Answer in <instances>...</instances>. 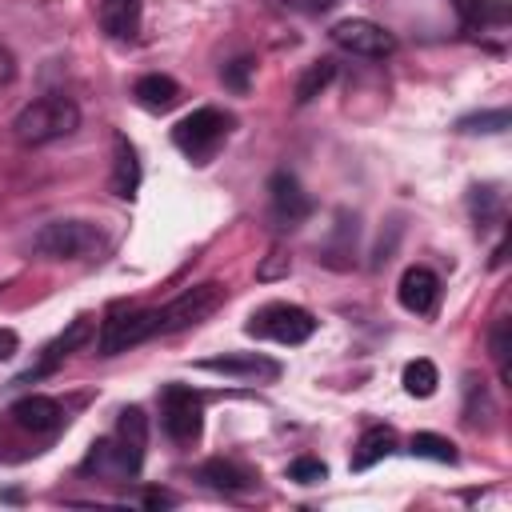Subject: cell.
Returning a JSON list of instances; mask_svg holds the SVG:
<instances>
[{"mask_svg":"<svg viewBox=\"0 0 512 512\" xmlns=\"http://www.w3.org/2000/svg\"><path fill=\"white\" fill-rule=\"evenodd\" d=\"M80 128V108L68 100V96H40L32 104H24L12 120V132L20 144L28 148H40V144H52L60 136H72Z\"/></svg>","mask_w":512,"mask_h":512,"instance_id":"6da1fadb","label":"cell"},{"mask_svg":"<svg viewBox=\"0 0 512 512\" xmlns=\"http://www.w3.org/2000/svg\"><path fill=\"white\" fill-rule=\"evenodd\" d=\"M100 232L88 220H52L36 232L32 248L48 260H88L100 252Z\"/></svg>","mask_w":512,"mask_h":512,"instance_id":"7a4b0ae2","label":"cell"},{"mask_svg":"<svg viewBox=\"0 0 512 512\" xmlns=\"http://www.w3.org/2000/svg\"><path fill=\"white\" fill-rule=\"evenodd\" d=\"M220 304H224V284H216V280L192 284L176 300H168L164 308H156V332H184V328L208 320Z\"/></svg>","mask_w":512,"mask_h":512,"instance_id":"3957f363","label":"cell"},{"mask_svg":"<svg viewBox=\"0 0 512 512\" xmlns=\"http://www.w3.org/2000/svg\"><path fill=\"white\" fill-rule=\"evenodd\" d=\"M248 336L256 340H276V344H304L316 332L312 312L296 308V304H268L260 312H252V320L244 324Z\"/></svg>","mask_w":512,"mask_h":512,"instance_id":"277c9868","label":"cell"},{"mask_svg":"<svg viewBox=\"0 0 512 512\" xmlns=\"http://www.w3.org/2000/svg\"><path fill=\"white\" fill-rule=\"evenodd\" d=\"M224 132H228V116H224L220 108H196V112H188V116L172 128V144H176L184 156H192L196 164H204V160L216 152V144L224 140Z\"/></svg>","mask_w":512,"mask_h":512,"instance_id":"5b68a950","label":"cell"},{"mask_svg":"<svg viewBox=\"0 0 512 512\" xmlns=\"http://www.w3.org/2000/svg\"><path fill=\"white\" fill-rule=\"evenodd\" d=\"M156 336V308H128V312H112L100 324L96 336V352L100 356H120L128 348H136L140 340Z\"/></svg>","mask_w":512,"mask_h":512,"instance_id":"8992f818","label":"cell"},{"mask_svg":"<svg viewBox=\"0 0 512 512\" xmlns=\"http://www.w3.org/2000/svg\"><path fill=\"white\" fill-rule=\"evenodd\" d=\"M332 44L344 48V52H352V56H372V60L396 52V36L384 24L364 20V16H352V20L332 24Z\"/></svg>","mask_w":512,"mask_h":512,"instance_id":"52a82bcc","label":"cell"},{"mask_svg":"<svg viewBox=\"0 0 512 512\" xmlns=\"http://www.w3.org/2000/svg\"><path fill=\"white\" fill-rule=\"evenodd\" d=\"M160 416H164V432L172 440H180V444H192L200 436V428H204L200 396L192 388H184V384H168L160 392Z\"/></svg>","mask_w":512,"mask_h":512,"instance_id":"ba28073f","label":"cell"},{"mask_svg":"<svg viewBox=\"0 0 512 512\" xmlns=\"http://www.w3.org/2000/svg\"><path fill=\"white\" fill-rule=\"evenodd\" d=\"M88 340H92V320H88V316H76V320H72V324H68V328H64V332L44 348V356H40V360L20 376V384H28V380H40V376L56 372V368H60L76 348H84Z\"/></svg>","mask_w":512,"mask_h":512,"instance_id":"9c48e42d","label":"cell"},{"mask_svg":"<svg viewBox=\"0 0 512 512\" xmlns=\"http://www.w3.org/2000/svg\"><path fill=\"white\" fill-rule=\"evenodd\" d=\"M116 452H120V464H124V476H136L140 464H144V448H148V416L132 404L120 412L116 420Z\"/></svg>","mask_w":512,"mask_h":512,"instance_id":"30bf717a","label":"cell"},{"mask_svg":"<svg viewBox=\"0 0 512 512\" xmlns=\"http://www.w3.org/2000/svg\"><path fill=\"white\" fill-rule=\"evenodd\" d=\"M196 368L216 372V376H236V380H276L280 376V364L260 352H224V356L196 360Z\"/></svg>","mask_w":512,"mask_h":512,"instance_id":"8fae6325","label":"cell"},{"mask_svg":"<svg viewBox=\"0 0 512 512\" xmlns=\"http://www.w3.org/2000/svg\"><path fill=\"white\" fill-rule=\"evenodd\" d=\"M268 196H272V216L284 224V228H296L308 212H312V200L308 192L300 188V180L292 172H276L268 180Z\"/></svg>","mask_w":512,"mask_h":512,"instance_id":"7c38bea8","label":"cell"},{"mask_svg":"<svg viewBox=\"0 0 512 512\" xmlns=\"http://www.w3.org/2000/svg\"><path fill=\"white\" fill-rule=\"evenodd\" d=\"M396 296H400V304H404L408 312H416V316H428V312L436 308V300H440V280H436V272H432V268H420V264H412V268L400 276V288H396Z\"/></svg>","mask_w":512,"mask_h":512,"instance_id":"4fadbf2b","label":"cell"},{"mask_svg":"<svg viewBox=\"0 0 512 512\" xmlns=\"http://www.w3.org/2000/svg\"><path fill=\"white\" fill-rule=\"evenodd\" d=\"M8 416H12L24 432L40 436V432H56V428H60L64 408H60L52 396H24V400H16V404L8 408Z\"/></svg>","mask_w":512,"mask_h":512,"instance_id":"5bb4252c","label":"cell"},{"mask_svg":"<svg viewBox=\"0 0 512 512\" xmlns=\"http://www.w3.org/2000/svg\"><path fill=\"white\" fill-rule=\"evenodd\" d=\"M100 28L104 36L112 40H132L140 32V16H144V4L140 0H100Z\"/></svg>","mask_w":512,"mask_h":512,"instance_id":"9a60e30c","label":"cell"},{"mask_svg":"<svg viewBox=\"0 0 512 512\" xmlns=\"http://www.w3.org/2000/svg\"><path fill=\"white\" fill-rule=\"evenodd\" d=\"M132 96H136V104L148 108V112H168V108L180 104V84H176L172 76L148 72V76H140V80L132 84Z\"/></svg>","mask_w":512,"mask_h":512,"instance_id":"2e32d148","label":"cell"},{"mask_svg":"<svg viewBox=\"0 0 512 512\" xmlns=\"http://www.w3.org/2000/svg\"><path fill=\"white\" fill-rule=\"evenodd\" d=\"M392 448H396V432L384 428V424H376V428H368V432L356 440V448H352V464H348V468H352V472H368L372 464L388 460Z\"/></svg>","mask_w":512,"mask_h":512,"instance_id":"e0dca14e","label":"cell"},{"mask_svg":"<svg viewBox=\"0 0 512 512\" xmlns=\"http://www.w3.org/2000/svg\"><path fill=\"white\" fill-rule=\"evenodd\" d=\"M136 188H140V160H136V148H132L124 136H116V160H112V192H116L120 200H132V196H136Z\"/></svg>","mask_w":512,"mask_h":512,"instance_id":"ac0fdd59","label":"cell"},{"mask_svg":"<svg viewBox=\"0 0 512 512\" xmlns=\"http://www.w3.org/2000/svg\"><path fill=\"white\" fill-rule=\"evenodd\" d=\"M200 480L212 484V488H220V492H244V488L256 484V472L244 468V464H236V460H208L200 468Z\"/></svg>","mask_w":512,"mask_h":512,"instance_id":"d6986e66","label":"cell"},{"mask_svg":"<svg viewBox=\"0 0 512 512\" xmlns=\"http://www.w3.org/2000/svg\"><path fill=\"white\" fill-rule=\"evenodd\" d=\"M456 12H460V20H464V28H500V24H508V4L504 0H456Z\"/></svg>","mask_w":512,"mask_h":512,"instance_id":"ffe728a7","label":"cell"},{"mask_svg":"<svg viewBox=\"0 0 512 512\" xmlns=\"http://www.w3.org/2000/svg\"><path fill=\"white\" fill-rule=\"evenodd\" d=\"M332 76H336V60H316V64H308V68L300 72V80H296V104L316 100V96L332 84Z\"/></svg>","mask_w":512,"mask_h":512,"instance_id":"44dd1931","label":"cell"},{"mask_svg":"<svg viewBox=\"0 0 512 512\" xmlns=\"http://www.w3.org/2000/svg\"><path fill=\"white\" fill-rule=\"evenodd\" d=\"M408 452L420 456V460H436V464H456V444L448 436H436V432H416L408 440Z\"/></svg>","mask_w":512,"mask_h":512,"instance_id":"7402d4cb","label":"cell"},{"mask_svg":"<svg viewBox=\"0 0 512 512\" xmlns=\"http://www.w3.org/2000/svg\"><path fill=\"white\" fill-rule=\"evenodd\" d=\"M404 392L408 396H416V400H424V396H432L436 392V384H440V372H436V364L432 360H412V364H404Z\"/></svg>","mask_w":512,"mask_h":512,"instance_id":"603a6c76","label":"cell"},{"mask_svg":"<svg viewBox=\"0 0 512 512\" xmlns=\"http://www.w3.org/2000/svg\"><path fill=\"white\" fill-rule=\"evenodd\" d=\"M512 124L508 108H496V112H476V116H464L460 120V132H504Z\"/></svg>","mask_w":512,"mask_h":512,"instance_id":"cb8c5ba5","label":"cell"},{"mask_svg":"<svg viewBox=\"0 0 512 512\" xmlns=\"http://www.w3.org/2000/svg\"><path fill=\"white\" fill-rule=\"evenodd\" d=\"M328 476V468H324V460H316V456H296L292 464H288V480H296V484H320Z\"/></svg>","mask_w":512,"mask_h":512,"instance_id":"d4e9b609","label":"cell"},{"mask_svg":"<svg viewBox=\"0 0 512 512\" xmlns=\"http://www.w3.org/2000/svg\"><path fill=\"white\" fill-rule=\"evenodd\" d=\"M492 360H496V368H500V380L508 384V380H512V368H508V320H500V324L492 328Z\"/></svg>","mask_w":512,"mask_h":512,"instance_id":"484cf974","label":"cell"},{"mask_svg":"<svg viewBox=\"0 0 512 512\" xmlns=\"http://www.w3.org/2000/svg\"><path fill=\"white\" fill-rule=\"evenodd\" d=\"M248 72H252V60H232V64L224 68V84L236 88V92H244V88H248Z\"/></svg>","mask_w":512,"mask_h":512,"instance_id":"4316f807","label":"cell"},{"mask_svg":"<svg viewBox=\"0 0 512 512\" xmlns=\"http://www.w3.org/2000/svg\"><path fill=\"white\" fill-rule=\"evenodd\" d=\"M284 272H288V256H284V252H272L268 264H264L256 276H260V280H272V276H284Z\"/></svg>","mask_w":512,"mask_h":512,"instance_id":"83f0119b","label":"cell"},{"mask_svg":"<svg viewBox=\"0 0 512 512\" xmlns=\"http://www.w3.org/2000/svg\"><path fill=\"white\" fill-rule=\"evenodd\" d=\"M16 348H20V336L12 328H0V360H12Z\"/></svg>","mask_w":512,"mask_h":512,"instance_id":"f1b7e54d","label":"cell"},{"mask_svg":"<svg viewBox=\"0 0 512 512\" xmlns=\"http://www.w3.org/2000/svg\"><path fill=\"white\" fill-rule=\"evenodd\" d=\"M288 8H296V12H324V8H332L336 0H284Z\"/></svg>","mask_w":512,"mask_h":512,"instance_id":"f546056e","label":"cell"},{"mask_svg":"<svg viewBox=\"0 0 512 512\" xmlns=\"http://www.w3.org/2000/svg\"><path fill=\"white\" fill-rule=\"evenodd\" d=\"M144 504H148V508H168V504H176V496H172V492L152 488V492H144Z\"/></svg>","mask_w":512,"mask_h":512,"instance_id":"4dcf8cb0","label":"cell"}]
</instances>
